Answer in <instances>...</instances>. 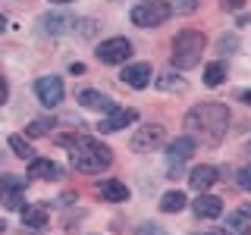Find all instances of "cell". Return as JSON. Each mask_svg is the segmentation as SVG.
I'll return each instance as SVG.
<instances>
[{
    "instance_id": "obj_1",
    "label": "cell",
    "mask_w": 251,
    "mask_h": 235,
    "mask_svg": "<svg viewBox=\"0 0 251 235\" xmlns=\"http://www.w3.org/2000/svg\"><path fill=\"white\" fill-rule=\"evenodd\" d=\"M226 129H229V110L226 104H217V100H207V104H198L185 113V132L188 138H195V144H220L226 138Z\"/></svg>"
},
{
    "instance_id": "obj_2",
    "label": "cell",
    "mask_w": 251,
    "mask_h": 235,
    "mask_svg": "<svg viewBox=\"0 0 251 235\" xmlns=\"http://www.w3.org/2000/svg\"><path fill=\"white\" fill-rule=\"evenodd\" d=\"M60 144L69 147V160H73V169L78 172H100L113 163V154L104 141L91 138V135H60Z\"/></svg>"
},
{
    "instance_id": "obj_3",
    "label": "cell",
    "mask_w": 251,
    "mask_h": 235,
    "mask_svg": "<svg viewBox=\"0 0 251 235\" xmlns=\"http://www.w3.org/2000/svg\"><path fill=\"white\" fill-rule=\"evenodd\" d=\"M204 31H195V28H182L176 38H173V50H170V63L176 69H192L201 63V53H204Z\"/></svg>"
},
{
    "instance_id": "obj_4",
    "label": "cell",
    "mask_w": 251,
    "mask_h": 235,
    "mask_svg": "<svg viewBox=\"0 0 251 235\" xmlns=\"http://www.w3.org/2000/svg\"><path fill=\"white\" fill-rule=\"evenodd\" d=\"M173 16V3L167 0H141L132 6V25L138 28H157Z\"/></svg>"
},
{
    "instance_id": "obj_5",
    "label": "cell",
    "mask_w": 251,
    "mask_h": 235,
    "mask_svg": "<svg viewBox=\"0 0 251 235\" xmlns=\"http://www.w3.org/2000/svg\"><path fill=\"white\" fill-rule=\"evenodd\" d=\"M98 60L107 63V66H120L132 57V41H126V38H107V41L98 44Z\"/></svg>"
},
{
    "instance_id": "obj_6",
    "label": "cell",
    "mask_w": 251,
    "mask_h": 235,
    "mask_svg": "<svg viewBox=\"0 0 251 235\" xmlns=\"http://www.w3.org/2000/svg\"><path fill=\"white\" fill-rule=\"evenodd\" d=\"M25 185L28 179L25 176H0V201L6 204L10 210H22L25 207Z\"/></svg>"
},
{
    "instance_id": "obj_7",
    "label": "cell",
    "mask_w": 251,
    "mask_h": 235,
    "mask_svg": "<svg viewBox=\"0 0 251 235\" xmlns=\"http://www.w3.org/2000/svg\"><path fill=\"white\" fill-rule=\"evenodd\" d=\"M35 94L44 107H57L63 100V78L60 75H41L35 82Z\"/></svg>"
},
{
    "instance_id": "obj_8",
    "label": "cell",
    "mask_w": 251,
    "mask_h": 235,
    "mask_svg": "<svg viewBox=\"0 0 251 235\" xmlns=\"http://www.w3.org/2000/svg\"><path fill=\"white\" fill-rule=\"evenodd\" d=\"M163 135H167V132H163V125H157V122H151V125H141V129L135 132V135H132V141H129V147L132 151H151V147H157L163 141Z\"/></svg>"
},
{
    "instance_id": "obj_9",
    "label": "cell",
    "mask_w": 251,
    "mask_h": 235,
    "mask_svg": "<svg viewBox=\"0 0 251 235\" xmlns=\"http://www.w3.org/2000/svg\"><path fill=\"white\" fill-rule=\"evenodd\" d=\"M138 119V113L132 107H116L110 116H104V119L98 122V132H104V135H110V132H120L123 125H132Z\"/></svg>"
},
{
    "instance_id": "obj_10",
    "label": "cell",
    "mask_w": 251,
    "mask_h": 235,
    "mask_svg": "<svg viewBox=\"0 0 251 235\" xmlns=\"http://www.w3.org/2000/svg\"><path fill=\"white\" fill-rule=\"evenodd\" d=\"M151 63H132V66H126L123 72H120V78L129 88H148L151 85Z\"/></svg>"
},
{
    "instance_id": "obj_11",
    "label": "cell",
    "mask_w": 251,
    "mask_h": 235,
    "mask_svg": "<svg viewBox=\"0 0 251 235\" xmlns=\"http://www.w3.org/2000/svg\"><path fill=\"white\" fill-rule=\"evenodd\" d=\"M192 210H195V216L198 219H214V216H220L223 213V201L217 198V194H198V201L192 204Z\"/></svg>"
},
{
    "instance_id": "obj_12",
    "label": "cell",
    "mask_w": 251,
    "mask_h": 235,
    "mask_svg": "<svg viewBox=\"0 0 251 235\" xmlns=\"http://www.w3.org/2000/svg\"><path fill=\"white\" fill-rule=\"evenodd\" d=\"M98 194H100L104 201H110V204L129 201V188H126L120 179H100V182H98Z\"/></svg>"
},
{
    "instance_id": "obj_13",
    "label": "cell",
    "mask_w": 251,
    "mask_h": 235,
    "mask_svg": "<svg viewBox=\"0 0 251 235\" xmlns=\"http://www.w3.org/2000/svg\"><path fill=\"white\" fill-rule=\"evenodd\" d=\"M28 176L35 179H50V182H57V179H63V166L53 160H47V157H35L28 166Z\"/></svg>"
},
{
    "instance_id": "obj_14",
    "label": "cell",
    "mask_w": 251,
    "mask_h": 235,
    "mask_svg": "<svg viewBox=\"0 0 251 235\" xmlns=\"http://www.w3.org/2000/svg\"><path fill=\"white\" fill-rule=\"evenodd\" d=\"M78 104H82L85 110H100V113H113L116 110V104L107 97V94H100V91H82L78 94Z\"/></svg>"
},
{
    "instance_id": "obj_15",
    "label": "cell",
    "mask_w": 251,
    "mask_h": 235,
    "mask_svg": "<svg viewBox=\"0 0 251 235\" xmlns=\"http://www.w3.org/2000/svg\"><path fill=\"white\" fill-rule=\"evenodd\" d=\"M217 179H220V176H217V166H207V163H204V166H195V169H192V176H188V185H192L195 191L201 194V191H207V188L214 185Z\"/></svg>"
},
{
    "instance_id": "obj_16",
    "label": "cell",
    "mask_w": 251,
    "mask_h": 235,
    "mask_svg": "<svg viewBox=\"0 0 251 235\" xmlns=\"http://www.w3.org/2000/svg\"><path fill=\"white\" fill-rule=\"evenodd\" d=\"M22 226H28V229H44L47 226V207L44 204H25V207H22Z\"/></svg>"
},
{
    "instance_id": "obj_17",
    "label": "cell",
    "mask_w": 251,
    "mask_h": 235,
    "mask_svg": "<svg viewBox=\"0 0 251 235\" xmlns=\"http://www.w3.org/2000/svg\"><path fill=\"white\" fill-rule=\"evenodd\" d=\"M226 226L235 235H251V207H239L226 216Z\"/></svg>"
},
{
    "instance_id": "obj_18",
    "label": "cell",
    "mask_w": 251,
    "mask_h": 235,
    "mask_svg": "<svg viewBox=\"0 0 251 235\" xmlns=\"http://www.w3.org/2000/svg\"><path fill=\"white\" fill-rule=\"evenodd\" d=\"M195 138H188V135H182V138H176V141H170V160H188V157L195 154Z\"/></svg>"
},
{
    "instance_id": "obj_19",
    "label": "cell",
    "mask_w": 251,
    "mask_h": 235,
    "mask_svg": "<svg viewBox=\"0 0 251 235\" xmlns=\"http://www.w3.org/2000/svg\"><path fill=\"white\" fill-rule=\"evenodd\" d=\"M182 207H185V194L182 191H167L160 198V210H163V213H179Z\"/></svg>"
},
{
    "instance_id": "obj_20",
    "label": "cell",
    "mask_w": 251,
    "mask_h": 235,
    "mask_svg": "<svg viewBox=\"0 0 251 235\" xmlns=\"http://www.w3.org/2000/svg\"><path fill=\"white\" fill-rule=\"evenodd\" d=\"M223 78H226V66H223V63H207V69H204V85L217 88V85H223Z\"/></svg>"
},
{
    "instance_id": "obj_21",
    "label": "cell",
    "mask_w": 251,
    "mask_h": 235,
    "mask_svg": "<svg viewBox=\"0 0 251 235\" xmlns=\"http://www.w3.org/2000/svg\"><path fill=\"white\" fill-rule=\"evenodd\" d=\"M41 25H44V31H50V35H60V31H66L73 25V19H69V16H44Z\"/></svg>"
},
{
    "instance_id": "obj_22",
    "label": "cell",
    "mask_w": 251,
    "mask_h": 235,
    "mask_svg": "<svg viewBox=\"0 0 251 235\" xmlns=\"http://www.w3.org/2000/svg\"><path fill=\"white\" fill-rule=\"evenodd\" d=\"M10 147H13L16 157H22V160H35V147H31L22 135H10Z\"/></svg>"
},
{
    "instance_id": "obj_23",
    "label": "cell",
    "mask_w": 251,
    "mask_h": 235,
    "mask_svg": "<svg viewBox=\"0 0 251 235\" xmlns=\"http://www.w3.org/2000/svg\"><path fill=\"white\" fill-rule=\"evenodd\" d=\"M157 85H160L163 91H185V78H179V75H173V72L160 75V78H157Z\"/></svg>"
},
{
    "instance_id": "obj_24",
    "label": "cell",
    "mask_w": 251,
    "mask_h": 235,
    "mask_svg": "<svg viewBox=\"0 0 251 235\" xmlns=\"http://www.w3.org/2000/svg\"><path fill=\"white\" fill-rule=\"evenodd\" d=\"M50 129H53V119H35V122H31L25 132H28L31 138H41V135H47Z\"/></svg>"
},
{
    "instance_id": "obj_25",
    "label": "cell",
    "mask_w": 251,
    "mask_h": 235,
    "mask_svg": "<svg viewBox=\"0 0 251 235\" xmlns=\"http://www.w3.org/2000/svg\"><path fill=\"white\" fill-rule=\"evenodd\" d=\"M195 10H198V0H179L173 6V13H195Z\"/></svg>"
},
{
    "instance_id": "obj_26",
    "label": "cell",
    "mask_w": 251,
    "mask_h": 235,
    "mask_svg": "<svg viewBox=\"0 0 251 235\" xmlns=\"http://www.w3.org/2000/svg\"><path fill=\"white\" fill-rule=\"evenodd\" d=\"M239 185L245 188V191H251V163H248V166H242V169H239Z\"/></svg>"
},
{
    "instance_id": "obj_27",
    "label": "cell",
    "mask_w": 251,
    "mask_h": 235,
    "mask_svg": "<svg viewBox=\"0 0 251 235\" xmlns=\"http://www.w3.org/2000/svg\"><path fill=\"white\" fill-rule=\"evenodd\" d=\"M220 6H223V10H229V13H235V10H242V6H245V0H220Z\"/></svg>"
},
{
    "instance_id": "obj_28",
    "label": "cell",
    "mask_w": 251,
    "mask_h": 235,
    "mask_svg": "<svg viewBox=\"0 0 251 235\" xmlns=\"http://www.w3.org/2000/svg\"><path fill=\"white\" fill-rule=\"evenodd\" d=\"M235 44H239V41H235V38L229 35V38H220V50H223V53H232V47Z\"/></svg>"
},
{
    "instance_id": "obj_29",
    "label": "cell",
    "mask_w": 251,
    "mask_h": 235,
    "mask_svg": "<svg viewBox=\"0 0 251 235\" xmlns=\"http://www.w3.org/2000/svg\"><path fill=\"white\" fill-rule=\"evenodd\" d=\"M6 97H10V85H6V78L0 75V104H6Z\"/></svg>"
},
{
    "instance_id": "obj_30",
    "label": "cell",
    "mask_w": 251,
    "mask_h": 235,
    "mask_svg": "<svg viewBox=\"0 0 251 235\" xmlns=\"http://www.w3.org/2000/svg\"><path fill=\"white\" fill-rule=\"evenodd\" d=\"M235 97H239L242 104H248V107H251V91H248V88H245V91H239V94H235Z\"/></svg>"
},
{
    "instance_id": "obj_31",
    "label": "cell",
    "mask_w": 251,
    "mask_h": 235,
    "mask_svg": "<svg viewBox=\"0 0 251 235\" xmlns=\"http://www.w3.org/2000/svg\"><path fill=\"white\" fill-rule=\"evenodd\" d=\"M69 72H73V75H82L85 72V63H73V66H69Z\"/></svg>"
},
{
    "instance_id": "obj_32",
    "label": "cell",
    "mask_w": 251,
    "mask_h": 235,
    "mask_svg": "<svg viewBox=\"0 0 251 235\" xmlns=\"http://www.w3.org/2000/svg\"><path fill=\"white\" fill-rule=\"evenodd\" d=\"M138 235H154V226H151V223H148V226H141Z\"/></svg>"
},
{
    "instance_id": "obj_33",
    "label": "cell",
    "mask_w": 251,
    "mask_h": 235,
    "mask_svg": "<svg viewBox=\"0 0 251 235\" xmlns=\"http://www.w3.org/2000/svg\"><path fill=\"white\" fill-rule=\"evenodd\" d=\"M201 235H226L223 229H214V232H201Z\"/></svg>"
},
{
    "instance_id": "obj_34",
    "label": "cell",
    "mask_w": 251,
    "mask_h": 235,
    "mask_svg": "<svg viewBox=\"0 0 251 235\" xmlns=\"http://www.w3.org/2000/svg\"><path fill=\"white\" fill-rule=\"evenodd\" d=\"M6 28V19H3V16H0V31H3Z\"/></svg>"
},
{
    "instance_id": "obj_35",
    "label": "cell",
    "mask_w": 251,
    "mask_h": 235,
    "mask_svg": "<svg viewBox=\"0 0 251 235\" xmlns=\"http://www.w3.org/2000/svg\"><path fill=\"white\" fill-rule=\"evenodd\" d=\"M50 3H73V0H50Z\"/></svg>"
},
{
    "instance_id": "obj_36",
    "label": "cell",
    "mask_w": 251,
    "mask_h": 235,
    "mask_svg": "<svg viewBox=\"0 0 251 235\" xmlns=\"http://www.w3.org/2000/svg\"><path fill=\"white\" fill-rule=\"evenodd\" d=\"M3 226H6V223H3V219H0V232H3Z\"/></svg>"
},
{
    "instance_id": "obj_37",
    "label": "cell",
    "mask_w": 251,
    "mask_h": 235,
    "mask_svg": "<svg viewBox=\"0 0 251 235\" xmlns=\"http://www.w3.org/2000/svg\"><path fill=\"white\" fill-rule=\"evenodd\" d=\"M248 151H251V144H248Z\"/></svg>"
}]
</instances>
